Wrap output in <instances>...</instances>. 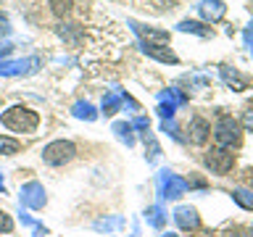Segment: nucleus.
I'll return each mask as SVG.
<instances>
[{"label":"nucleus","mask_w":253,"mask_h":237,"mask_svg":"<svg viewBox=\"0 0 253 237\" xmlns=\"http://www.w3.org/2000/svg\"><path fill=\"white\" fill-rule=\"evenodd\" d=\"M0 121H3L8 129H13V132H35L37 124H40V116L32 108L16 106L11 111H5V114L0 116Z\"/></svg>","instance_id":"f257e3e1"},{"label":"nucleus","mask_w":253,"mask_h":237,"mask_svg":"<svg viewBox=\"0 0 253 237\" xmlns=\"http://www.w3.org/2000/svg\"><path fill=\"white\" fill-rule=\"evenodd\" d=\"M74 153H77V145H74V142H69V140H55V142H50V145L42 150V161L50 163V166H63V163H69L71 158H74Z\"/></svg>","instance_id":"f03ea898"},{"label":"nucleus","mask_w":253,"mask_h":237,"mask_svg":"<svg viewBox=\"0 0 253 237\" xmlns=\"http://www.w3.org/2000/svg\"><path fill=\"white\" fill-rule=\"evenodd\" d=\"M213 137H216V145L219 148H232L240 142V126H237L235 118H219V124H216V132H213Z\"/></svg>","instance_id":"7ed1b4c3"},{"label":"nucleus","mask_w":253,"mask_h":237,"mask_svg":"<svg viewBox=\"0 0 253 237\" xmlns=\"http://www.w3.org/2000/svg\"><path fill=\"white\" fill-rule=\"evenodd\" d=\"M206 163L211 166V171L227 174L229 169H232V163H235V153L227 150V148H213V150H209V156H206Z\"/></svg>","instance_id":"20e7f679"},{"label":"nucleus","mask_w":253,"mask_h":237,"mask_svg":"<svg viewBox=\"0 0 253 237\" xmlns=\"http://www.w3.org/2000/svg\"><path fill=\"white\" fill-rule=\"evenodd\" d=\"M209 132H211V124L206 121V118H201V116H195L193 121L187 124L190 142H195V145H203V142L209 140Z\"/></svg>","instance_id":"39448f33"},{"label":"nucleus","mask_w":253,"mask_h":237,"mask_svg":"<svg viewBox=\"0 0 253 237\" xmlns=\"http://www.w3.org/2000/svg\"><path fill=\"white\" fill-rule=\"evenodd\" d=\"M47 5L53 8L55 16H69L74 11V0H47Z\"/></svg>","instance_id":"423d86ee"},{"label":"nucleus","mask_w":253,"mask_h":237,"mask_svg":"<svg viewBox=\"0 0 253 237\" xmlns=\"http://www.w3.org/2000/svg\"><path fill=\"white\" fill-rule=\"evenodd\" d=\"M177 221H179V224L182 227H198V213L193 211V208H179L177 211Z\"/></svg>","instance_id":"0eeeda50"},{"label":"nucleus","mask_w":253,"mask_h":237,"mask_svg":"<svg viewBox=\"0 0 253 237\" xmlns=\"http://www.w3.org/2000/svg\"><path fill=\"white\" fill-rule=\"evenodd\" d=\"M19 148H21L19 140H13V137H0V156H13V153H19Z\"/></svg>","instance_id":"6e6552de"},{"label":"nucleus","mask_w":253,"mask_h":237,"mask_svg":"<svg viewBox=\"0 0 253 237\" xmlns=\"http://www.w3.org/2000/svg\"><path fill=\"white\" fill-rule=\"evenodd\" d=\"M24 193H27V203H29V205H42V203H45L42 190H40L37 185H29L27 190H24Z\"/></svg>","instance_id":"1a4fd4ad"},{"label":"nucleus","mask_w":253,"mask_h":237,"mask_svg":"<svg viewBox=\"0 0 253 237\" xmlns=\"http://www.w3.org/2000/svg\"><path fill=\"white\" fill-rule=\"evenodd\" d=\"M11 229H13V221H11V216L0 211V232H11Z\"/></svg>","instance_id":"9d476101"},{"label":"nucleus","mask_w":253,"mask_h":237,"mask_svg":"<svg viewBox=\"0 0 253 237\" xmlns=\"http://www.w3.org/2000/svg\"><path fill=\"white\" fill-rule=\"evenodd\" d=\"M77 116H84V118H95L92 108L90 106H77Z\"/></svg>","instance_id":"9b49d317"},{"label":"nucleus","mask_w":253,"mask_h":237,"mask_svg":"<svg viewBox=\"0 0 253 237\" xmlns=\"http://www.w3.org/2000/svg\"><path fill=\"white\" fill-rule=\"evenodd\" d=\"M245 182H248V185L253 187V169H248V171H245Z\"/></svg>","instance_id":"f8f14e48"},{"label":"nucleus","mask_w":253,"mask_h":237,"mask_svg":"<svg viewBox=\"0 0 253 237\" xmlns=\"http://www.w3.org/2000/svg\"><path fill=\"white\" fill-rule=\"evenodd\" d=\"M0 190H3V182H0Z\"/></svg>","instance_id":"ddd939ff"},{"label":"nucleus","mask_w":253,"mask_h":237,"mask_svg":"<svg viewBox=\"0 0 253 237\" xmlns=\"http://www.w3.org/2000/svg\"><path fill=\"white\" fill-rule=\"evenodd\" d=\"M166 237H174V235H166Z\"/></svg>","instance_id":"4468645a"}]
</instances>
